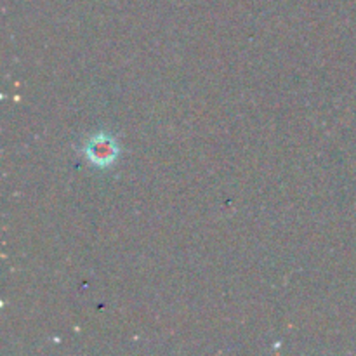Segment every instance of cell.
<instances>
[{
    "mask_svg": "<svg viewBox=\"0 0 356 356\" xmlns=\"http://www.w3.org/2000/svg\"><path fill=\"white\" fill-rule=\"evenodd\" d=\"M86 155L94 165L106 167L117 160L118 155V145L113 138L110 136H94L86 146Z\"/></svg>",
    "mask_w": 356,
    "mask_h": 356,
    "instance_id": "6da1fadb",
    "label": "cell"
}]
</instances>
